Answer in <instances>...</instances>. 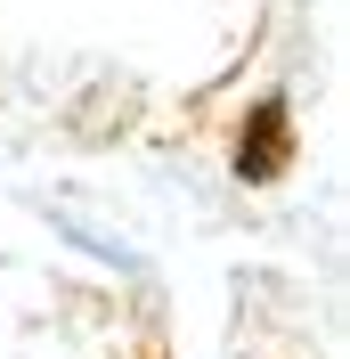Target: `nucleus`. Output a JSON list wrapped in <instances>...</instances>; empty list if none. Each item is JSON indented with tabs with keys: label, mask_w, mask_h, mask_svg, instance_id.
<instances>
[{
	"label": "nucleus",
	"mask_w": 350,
	"mask_h": 359,
	"mask_svg": "<svg viewBox=\"0 0 350 359\" xmlns=\"http://www.w3.org/2000/svg\"><path fill=\"white\" fill-rule=\"evenodd\" d=\"M285 156H293L285 98H261V107H253V131H244V147H237V172H244V180H277V172H285Z\"/></svg>",
	"instance_id": "obj_1"
}]
</instances>
